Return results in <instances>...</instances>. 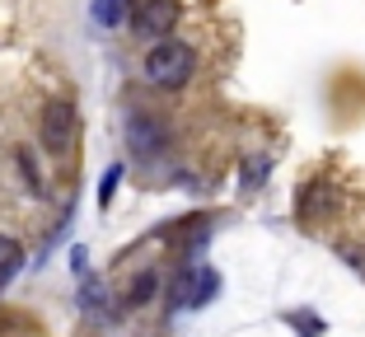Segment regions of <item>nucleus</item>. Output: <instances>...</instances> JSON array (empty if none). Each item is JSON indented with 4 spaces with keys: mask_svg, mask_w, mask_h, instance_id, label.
<instances>
[{
    "mask_svg": "<svg viewBox=\"0 0 365 337\" xmlns=\"http://www.w3.org/2000/svg\"><path fill=\"white\" fill-rule=\"evenodd\" d=\"M197 71V56H192V47L187 43H155L150 52H145V80L150 85H164V89H178V85H187V76Z\"/></svg>",
    "mask_w": 365,
    "mask_h": 337,
    "instance_id": "nucleus-1",
    "label": "nucleus"
},
{
    "mask_svg": "<svg viewBox=\"0 0 365 337\" xmlns=\"http://www.w3.org/2000/svg\"><path fill=\"white\" fill-rule=\"evenodd\" d=\"M173 24H178V0H136L131 28H136V38H145L150 47L169 38Z\"/></svg>",
    "mask_w": 365,
    "mask_h": 337,
    "instance_id": "nucleus-2",
    "label": "nucleus"
},
{
    "mask_svg": "<svg viewBox=\"0 0 365 337\" xmlns=\"http://www.w3.org/2000/svg\"><path fill=\"white\" fill-rule=\"evenodd\" d=\"M76 131H80L76 108H71L66 98H52V103L43 108V145H47V155H66L71 145H76Z\"/></svg>",
    "mask_w": 365,
    "mask_h": 337,
    "instance_id": "nucleus-3",
    "label": "nucleus"
},
{
    "mask_svg": "<svg viewBox=\"0 0 365 337\" xmlns=\"http://www.w3.org/2000/svg\"><path fill=\"white\" fill-rule=\"evenodd\" d=\"M215 291H220V276H215L211 267H187V272L173 281V309H197V305H206Z\"/></svg>",
    "mask_w": 365,
    "mask_h": 337,
    "instance_id": "nucleus-4",
    "label": "nucleus"
},
{
    "mask_svg": "<svg viewBox=\"0 0 365 337\" xmlns=\"http://www.w3.org/2000/svg\"><path fill=\"white\" fill-rule=\"evenodd\" d=\"M122 127H127V145H131L136 155H155V150H164V136H169V131H164V122H160V118H150L145 108H131Z\"/></svg>",
    "mask_w": 365,
    "mask_h": 337,
    "instance_id": "nucleus-5",
    "label": "nucleus"
},
{
    "mask_svg": "<svg viewBox=\"0 0 365 337\" xmlns=\"http://www.w3.org/2000/svg\"><path fill=\"white\" fill-rule=\"evenodd\" d=\"M131 14H136L131 0H94V19L103 28H122V24H131Z\"/></svg>",
    "mask_w": 365,
    "mask_h": 337,
    "instance_id": "nucleus-6",
    "label": "nucleus"
},
{
    "mask_svg": "<svg viewBox=\"0 0 365 337\" xmlns=\"http://www.w3.org/2000/svg\"><path fill=\"white\" fill-rule=\"evenodd\" d=\"M19 267H24V244L10 239V234H0V286L10 281Z\"/></svg>",
    "mask_w": 365,
    "mask_h": 337,
    "instance_id": "nucleus-7",
    "label": "nucleus"
},
{
    "mask_svg": "<svg viewBox=\"0 0 365 337\" xmlns=\"http://www.w3.org/2000/svg\"><path fill=\"white\" fill-rule=\"evenodd\" d=\"M118 183H122V164H113L103 174V187H98V207H108L113 202V192H118Z\"/></svg>",
    "mask_w": 365,
    "mask_h": 337,
    "instance_id": "nucleus-8",
    "label": "nucleus"
},
{
    "mask_svg": "<svg viewBox=\"0 0 365 337\" xmlns=\"http://www.w3.org/2000/svg\"><path fill=\"white\" fill-rule=\"evenodd\" d=\"M19 169H24V178H29V187H33V192H43V183H38V174H33V160H29V150H19Z\"/></svg>",
    "mask_w": 365,
    "mask_h": 337,
    "instance_id": "nucleus-9",
    "label": "nucleus"
},
{
    "mask_svg": "<svg viewBox=\"0 0 365 337\" xmlns=\"http://www.w3.org/2000/svg\"><path fill=\"white\" fill-rule=\"evenodd\" d=\"M0 291H5V286H0Z\"/></svg>",
    "mask_w": 365,
    "mask_h": 337,
    "instance_id": "nucleus-10",
    "label": "nucleus"
}]
</instances>
